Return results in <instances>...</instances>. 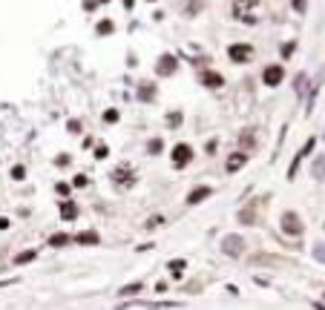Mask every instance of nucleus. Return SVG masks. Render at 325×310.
I'll return each instance as SVG.
<instances>
[{
    "mask_svg": "<svg viewBox=\"0 0 325 310\" xmlns=\"http://www.w3.org/2000/svg\"><path fill=\"white\" fill-rule=\"evenodd\" d=\"M256 3H259V0H233V17L242 20V23H248V26L256 23V14H254Z\"/></svg>",
    "mask_w": 325,
    "mask_h": 310,
    "instance_id": "obj_1",
    "label": "nucleus"
},
{
    "mask_svg": "<svg viewBox=\"0 0 325 310\" xmlns=\"http://www.w3.org/2000/svg\"><path fill=\"white\" fill-rule=\"evenodd\" d=\"M193 161V147H187V144H176L173 147V167L176 170H182L184 164Z\"/></svg>",
    "mask_w": 325,
    "mask_h": 310,
    "instance_id": "obj_2",
    "label": "nucleus"
},
{
    "mask_svg": "<svg viewBox=\"0 0 325 310\" xmlns=\"http://www.w3.org/2000/svg\"><path fill=\"white\" fill-rule=\"evenodd\" d=\"M222 250L228 253V256H242L244 239L242 236H224V239H222Z\"/></svg>",
    "mask_w": 325,
    "mask_h": 310,
    "instance_id": "obj_3",
    "label": "nucleus"
},
{
    "mask_svg": "<svg viewBox=\"0 0 325 310\" xmlns=\"http://www.w3.org/2000/svg\"><path fill=\"white\" fill-rule=\"evenodd\" d=\"M282 233H288V236H302V221L296 213H285L282 216Z\"/></svg>",
    "mask_w": 325,
    "mask_h": 310,
    "instance_id": "obj_4",
    "label": "nucleus"
},
{
    "mask_svg": "<svg viewBox=\"0 0 325 310\" xmlns=\"http://www.w3.org/2000/svg\"><path fill=\"white\" fill-rule=\"evenodd\" d=\"M282 78H285V69L282 66H265V72H262L265 86H279V80Z\"/></svg>",
    "mask_w": 325,
    "mask_h": 310,
    "instance_id": "obj_5",
    "label": "nucleus"
},
{
    "mask_svg": "<svg viewBox=\"0 0 325 310\" xmlns=\"http://www.w3.org/2000/svg\"><path fill=\"white\" fill-rule=\"evenodd\" d=\"M228 55H230L233 60H248V57L254 55V46L250 43H233L230 49H228Z\"/></svg>",
    "mask_w": 325,
    "mask_h": 310,
    "instance_id": "obj_6",
    "label": "nucleus"
},
{
    "mask_svg": "<svg viewBox=\"0 0 325 310\" xmlns=\"http://www.w3.org/2000/svg\"><path fill=\"white\" fill-rule=\"evenodd\" d=\"M156 72H158V75H173L176 72V57L173 55H162L158 57V63H156Z\"/></svg>",
    "mask_w": 325,
    "mask_h": 310,
    "instance_id": "obj_7",
    "label": "nucleus"
},
{
    "mask_svg": "<svg viewBox=\"0 0 325 310\" xmlns=\"http://www.w3.org/2000/svg\"><path fill=\"white\" fill-rule=\"evenodd\" d=\"M244 164H248V155H244V152H233L230 158H228V164H224V170L236 172V170H242Z\"/></svg>",
    "mask_w": 325,
    "mask_h": 310,
    "instance_id": "obj_8",
    "label": "nucleus"
},
{
    "mask_svg": "<svg viewBox=\"0 0 325 310\" xmlns=\"http://www.w3.org/2000/svg\"><path fill=\"white\" fill-rule=\"evenodd\" d=\"M210 195H213V190H210V187H196L193 193L187 195V204L193 207V204H198V201H204V198H210Z\"/></svg>",
    "mask_w": 325,
    "mask_h": 310,
    "instance_id": "obj_9",
    "label": "nucleus"
},
{
    "mask_svg": "<svg viewBox=\"0 0 325 310\" xmlns=\"http://www.w3.org/2000/svg\"><path fill=\"white\" fill-rule=\"evenodd\" d=\"M311 149H314V138H311V141H308V144H305V147L300 149V152H296V158H294V164H290V170H288V178H294V175H296V167H300V161L305 158V155H308Z\"/></svg>",
    "mask_w": 325,
    "mask_h": 310,
    "instance_id": "obj_10",
    "label": "nucleus"
},
{
    "mask_svg": "<svg viewBox=\"0 0 325 310\" xmlns=\"http://www.w3.org/2000/svg\"><path fill=\"white\" fill-rule=\"evenodd\" d=\"M202 83L210 86V89H219L222 83H224V78H222L219 72H202Z\"/></svg>",
    "mask_w": 325,
    "mask_h": 310,
    "instance_id": "obj_11",
    "label": "nucleus"
},
{
    "mask_svg": "<svg viewBox=\"0 0 325 310\" xmlns=\"http://www.w3.org/2000/svg\"><path fill=\"white\" fill-rule=\"evenodd\" d=\"M60 218H64V221H75V218H78V207L72 204V201H64V204H60Z\"/></svg>",
    "mask_w": 325,
    "mask_h": 310,
    "instance_id": "obj_12",
    "label": "nucleus"
},
{
    "mask_svg": "<svg viewBox=\"0 0 325 310\" xmlns=\"http://www.w3.org/2000/svg\"><path fill=\"white\" fill-rule=\"evenodd\" d=\"M112 178H116V184L118 181H121V184H132V172H130L127 167H121V170L112 172Z\"/></svg>",
    "mask_w": 325,
    "mask_h": 310,
    "instance_id": "obj_13",
    "label": "nucleus"
},
{
    "mask_svg": "<svg viewBox=\"0 0 325 310\" xmlns=\"http://www.w3.org/2000/svg\"><path fill=\"white\" fill-rule=\"evenodd\" d=\"M75 241H78V244H98V233L86 230V233H81V236H75Z\"/></svg>",
    "mask_w": 325,
    "mask_h": 310,
    "instance_id": "obj_14",
    "label": "nucleus"
},
{
    "mask_svg": "<svg viewBox=\"0 0 325 310\" xmlns=\"http://www.w3.org/2000/svg\"><path fill=\"white\" fill-rule=\"evenodd\" d=\"M136 293H141V282H136V285H127L118 290V296H136Z\"/></svg>",
    "mask_w": 325,
    "mask_h": 310,
    "instance_id": "obj_15",
    "label": "nucleus"
},
{
    "mask_svg": "<svg viewBox=\"0 0 325 310\" xmlns=\"http://www.w3.org/2000/svg\"><path fill=\"white\" fill-rule=\"evenodd\" d=\"M314 178H320V181L325 178V158H316V161H314Z\"/></svg>",
    "mask_w": 325,
    "mask_h": 310,
    "instance_id": "obj_16",
    "label": "nucleus"
},
{
    "mask_svg": "<svg viewBox=\"0 0 325 310\" xmlns=\"http://www.w3.org/2000/svg\"><path fill=\"white\" fill-rule=\"evenodd\" d=\"M70 236H64V233H58V236H52V239H49V244H52V247H64V244H70Z\"/></svg>",
    "mask_w": 325,
    "mask_h": 310,
    "instance_id": "obj_17",
    "label": "nucleus"
},
{
    "mask_svg": "<svg viewBox=\"0 0 325 310\" xmlns=\"http://www.w3.org/2000/svg\"><path fill=\"white\" fill-rule=\"evenodd\" d=\"M170 270H173L176 276H182V270H187V262H182V259H173V262H170Z\"/></svg>",
    "mask_w": 325,
    "mask_h": 310,
    "instance_id": "obj_18",
    "label": "nucleus"
},
{
    "mask_svg": "<svg viewBox=\"0 0 325 310\" xmlns=\"http://www.w3.org/2000/svg\"><path fill=\"white\" fill-rule=\"evenodd\" d=\"M112 29H116V26H112V20H101V23H98V29H95V32H98V34H110V32H112Z\"/></svg>",
    "mask_w": 325,
    "mask_h": 310,
    "instance_id": "obj_19",
    "label": "nucleus"
},
{
    "mask_svg": "<svg viewBox=\"0 0 325 310\" xmlns=\"http://www.w3.org/2000/svg\"><path fill=\"white\" fill-rule=\"evenodd\" d=\"M138 98H141V101H152V86H150V83H144V86L138 89Z\"/></svg>",
    "mask_w": 325,
    "mask_h": 310,
    "instance_id": "obj_20",
    "label": "nucleus"
},
{
    "mask_svg": "<svg viewBox=\"0 0 325 310\" xmlns=\"http://www.w3.org/2000/svg\"><path fill=\"white\" fill-rule=\"evenodd\" d=\"M32 259H35V250L20 253V256H14V264H26V262H32Z\"/></svg>",
    "mask_w": 325,
    "mask_h": 310,
    "instance_id": "obj_21",
    "label": "nucleus"
},
{
    "mask_svg": "<svg viewBox=\"0 0 325 310\" xmlns=\"http://www.w3.org/2000/svg\"><path fill=\"white\" fill-rule=\"evenodd\" d=\"M239 141H242L244 147H254V129H244V132H242V138H239Z\"/></svg>",
    "mask_w": 325,
    "mask_h": 310,
    "instance_id": "obj_22",
    "label": "nucleus"
},
{
    "mask_svg": "<svg viewBox=\"0 0 325 310\" xmlns=\"http://www.w3.org/2000/svg\"><path fill=\"white\" fill-rule=\"evenodd\" d=\"M104 121H106V124H116V121H118V112H116V109H106V112H104Z\"/></svg>",
    "mask_w": 325,
    "mask_h": 310,
    "instance_id": "obj_23",
    "label": "nucleus"
},
{
    "mask_svg": "<svg viewBox=\"0 0 325 310\" xmlns=\"http://www.w3.org/2000/svg\"><path fill=\"white\" fill-rule=\"evenodd\" d=\"M314 256H316L320 262H325V244H316V247H314Z\"/></svg>",
    "mask_w": 325,
    "mask_h": 310,
    "instance_id": "obj_24",
    "label": "nucleus"
},
{
    "mask_svg": "<svg viewBox=\"0 0 325 310\" xmlns=\"http://www.w3.org/2000/svg\"><path fill=\"white\" fill-rule=\"evenodd\" d=\"M152 152V155H156V152H162V141H158V138H156V141H150V147H147Z\"/></svg>",
    "mask_w": 325,
    "mask_h": 310,
    "instance_id": "obj_25",
    "label": "nucleus"
},
{
    "mask_svg": "<svg viewBox=\"0 0 325 310\" xmlns=\"http://www.w3.org/2000/svg\"><path fill=\"white\" fill-rule=\"evenodd\" d=\"M167 124H170V126H178V124H182V115H178V112H173L170 118H167Z\"/></svg>",
    "mask_w": 325,
    "mask_h": 310,
    "instance_id": "obj_26",
    "label": "nucleus"
},
{
    "mask_svg": "<svg viewBox=\"0 0 325 310\" xmlns=\"http://www.w3.org/2000/svg\"><path fill=\"white\" fill-rule=\"evenodd\" d=\"M158 224H162V218H158V216H156V218H150V221H147V230H156Z\"/></svg>",
    "mask_w": 325,
    "mask_h": 310,
    "instance_id": "obj_27",
    "label": "nucleus"
},
{
    "mask_svg": "<svg viewBox=\"0 0 325 310\" xmlns=\"http://www.w3.org/2000/svg\"><path fill=\"white\" fill-rule=\"evenodd\" d=\"M12 175H14V178H18V181H20V178H24V175H26V170H24V167H14V170H12Z\"/></svg>",
    "mask_w": 325,
    "mask_h": 310,
    "instance_id": "obj_28",
    "label": "nucleus"
},
{
    "mask_svg": "<svg viewBox=\"0 0 325 310\" xmlns=\"http://www.w3.org/2000/svg\"><path fill=\"white\" fill-rule=\"evenodd\" d=\"M72 184H75V187H86V175H75V181Z\"/></svg>",
    "mask_w": 325,
    "mask_h": 310,
    "instance_id": "obj_29",
    "label": "nucleus"
},
{
    "mask_svg": "<svg viewBox=\"0 0 325 310\" xmlns=\"http://www.w3.org/2000/svg\"><path fill=\"white\" fill-rule=\"evenodd\" d=\"M305 6H308L305 0H294V9H296V11H305Z\"/></svg>",
    "mask_w": 325,
    "mask_h": 310,
    "instance_id": "obj_30",
    "label": "nucleus"
},
{
    "mask_svg": "<svg viewBox=\"0 0 325 310\" xmlns=\"http://www.w3.org/2000/svg\"><path fill=\"white\" fill-rule=\"evenodd\" d=\"M282 55L288 57V55H294V40H290V43H285V49H282Z\"/></svg>",
    "mask_w": 325,
    "mask_h": 310,
    "instance_id": "obj_31",
    "label": "nucleus"
},
{
    "mask_svg": "<svg viewBox=\"0 0 325 310\" xmlns=\"http://www.w3.org/2000/svg\"><path fill=\"white\" fill-rule=\"evenodd\" d=\"M9 227V218H0V230H6Z\"/></svg>",
    "mask_w": 325,
    "mask_h": 310,
    "instance_id": "obj_32",
    "label": "nucleus"
},
{
    "mask_svg": "<svg viewBox=\"0 0 325 310\" xmlns=\"http://www.w3.org/2000/svg\"><path fill=\"white\" fill-rule=\"evenodd\" d=\"M132 3H136V0H124V6H127V9H132Z\"/></svg>",
    "mask_w": 325,
    "mask_h": 310,
    "instance_id": "obj_33",
    "label": "nucleus"
},
{
    "mask_svg": "<svg viewBox=\"0 0 325 310\" xmlns=\"http://www.w3.org/2000/svg\"><path fill=\"white\" fill-rule=\"evenodd\" d=\"M98 3H110V0H98Z\"/></svg>",
    "mask_w": 325,
    "mask_h": 310,
    "instance_id": "obj_34",
    "label": "nucleus"
},
{
    "mask_svg": "<svg viewBox=\"0 0 325 310\" xmlns=\"http://www.w3.org/2000/svg\"><path fill=\"white\" fill-rule=\"evenodd\" d=\"M150 3H152V0H150Z\"/></svg>",
    "mask_w": 325,
    "mask_h": 310,
    "instance_id": "obj_35",
    "label": "nucleus"
}]
</instances>
